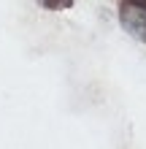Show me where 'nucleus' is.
Returning <instances> with one entry per match:
<instances>
[{
    "instance_id": "nucleus-2",
    "label": "nucleus",
    "mask_w": 146,
    "mask_h": 149,
    "mask_svg": "<svg viewBox=\"0 0 146 149\" xmlns=\"http://www.w3.org/2000/svg\"><path fill=\"white\" fill-rule=\"evenodd\" d=\"M46 6H60V0H44Z\"/></svg>"
},
{
    "instance_id": "nucleus-1",
    "label": "nucleus",
    "mask_w": 146,
    "mask_h": 149,
    "mask_svg": "<svg viewBox=\"0 0 146 149\" xmlns=\"http://www.w3.org/2000/svg\"><path fill=\"white\" fill-rule=\"evenodd\" d=\"M119 16H122V24L127 27V33H133L135 38L146 41V6H141V3H125L122 11H119Z\"/></svg>"
}]
</instances>
